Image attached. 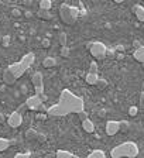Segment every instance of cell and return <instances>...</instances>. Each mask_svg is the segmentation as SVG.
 I'll use <instances>...</instances> for the list:
<instances>
[{"label":"cell","instance_id":"obj_1","mask_svg":"<svg viewBox=\"0 0 144 158\" xmlns=\"http://www.w3.org/2000/svg\"><path fill=\"white\" fill-rule=\"evenodd\" d=\"M58 103L64 107V110L67 111L68 115L69 113H76L79 115L80 111H85V102L82 98L76 96L75 93H72L68 89H64L60 95V100Z\"/></svg>","mask_w":144,"mask_h":158},{"label":"cell","instance_id":"obj_2","mask_svg":"<svg viewBox=\"0 0 144 158\" xmlns=\"http://www.w3.org/2000/svg\"><path fill=\"white\" fill-rule=\"evenodd\" d=\"M110 155L112 158H136L138 155V147L134 141H124L112 148Z\"/></svg>","mask_w":144,"mask_h":158},{"label":"cell","instance_id":"obj_3","mask_svg":"<svg viewBox=\"0 0 144 158\" xmlns=\"http://www.w3.org/2000/svg\"><path fill=\"white\" fill-rule=\"evenodd\" d=\"M79 9L75 6H69V4L64 3L61 4V9H60V17L61 20L64 21L65 24L68 26H72V24L76 23L78 17H79Z\"/></svg>","mask_w":144,"mask_h":158},{"label":"cell","instance_id":"obj_4","mask_svg":"<svg viewBox=\"0 0 144 158\" xmlns=\"http://www.w3.org/2000/svg\"><path fill=\"white\" fill-rule=\"evenodd\" d=\"M89 52L92 54L93 58H97V59H105L106 57V52H107V48L103 43L101 41H93V43L89 44Z\"/></svg>","mask_w":144,"mask_h":158},{"label":"cell","instance_id":"obj_5","mask_svg":"<svg viewBox=\"0 0 144 158\" xmlns=\"http://www.w3.org/2000/svg\"><path fill=\"white\" fill-rule=\"evenodd\" d=\"M31 83H33L34 89L38 96H44V76L41 72H34L31 76Z\"/></svg>","mask_w":144,"mask_h":158},{"label":"cell","instance_id":"obj_6","mask_svg":"<svg viewBox=\"0 0 144 158\" xmlns=\"http://www.w3.org/2000/svg\"><path fill=\"white\" fill-rule=\"evenodd\" d=\"M43 98L41 96H38V95H33V96H30V98H27L26 100V106L28 109H31V110H38V109H41V106H43Z\"/></svg>","mask_w":144,"mask_h":158},{"label":"cell","instance_id":"obj_7","mask_svg":"<svg viewBox=\"0 0 144 158\" xmlns=\"http://www.w3.org/2000/svg\"><path fill=\"white\" fill-rule=\"evenodd\" d=\"M67 115L68 113L64 110V107L60 103H55L47 109V116H50V117H62V116H67Z\"/></svg>","mask_w":144,"mask_h":158},{"label":"cell","instance_id":"obj_8","mask_svg":"<svg viewBox=\"0 0 144 158\" xmlns=\"http://www.w3.org/2000/svg\"><path fill=\"white\" fill-rule=\"evenodd\" d=\"M21 123H23V117H21V115L19 111H13V113H10L9 117H7V124L10 126L11 128L20 127Z\"/></svg>","mask_w":144,"mask_h":158},{"label":"cell","instance_id":"obj_9","mask_svg":"<svg viewBox=\"0 0 144 158\" xmlns=\"http://www.w3.org/2000/svg\"><path fill=\"white\" fill-rule=\"evenodd\" d=\"M105 130H106L107 136H116L120 131V121L116 120H109L105 126Z\"/></svg>","mask_w":144,"mask_h":158},{"label":"cell","instance_id":"obj_10","mask_svg":"<svg viewBox=\"0 0 144 158\" xmlns=\"http://www.w3.org/2000/svg\"><path fill=\"white\" fill-rule=\"evenodd\" d=\"M34 61H35V55H34V52H27V54L21 58L20 64H21V67L24 68V71H27V69H30V67L34 64Z\"/></svg>","mask_w":144,"mask_h":158},{"label":"cell","instance_id":"obj_11","mask_svg":"<svg viewBox=\"0 0 144 158\" xmlns=\"http://www.w3.org/2000/svg\"><path fill=\"white\" fill-rule=\"evenodd\" d=\"M7 68L10 69V72L14 75V76L17 78V79L23 76V75H24V72H26V71H24V68L21 67V64H20V62H14V64L9 65V67H7Z\"/></svg>","mask_w":144,"mask_h":158},{"label":"cell","instance_id":"obj_12","mask_svg":"<svg viewBox=\"0 0 144 158\" xmlns=\"http://www.w3.org/2000/svg\"><path fill=\"white\" fill-rule=\"evenodd\" d=\"M16 81H17V78L11 74L9 68H6V69H4V72H3V82L6 85H10V86H11V85L16 83Z\"/></svg>","mask_w":144,"mask_h":158},{"label":"cell","instance_id":"obj_13","mask_svg":"<svg viewBox=\"0 0 144 158\" xmlns=\"http://www.w3.org/2000/svg\"><path fill=\"white\" fill-rule=\"evenodd\" d=\"M133 11L138 21H144V7L141 6V4H136V6L133 7Z\"/></svg>","mask_w":144,"mask_h":158},{"label":"cell","instance_id":"obj_14","mask_svg":"<svg viewBox=\"0 0 144 158\" xmlns=\"http://www.w3.org/2000/svg\"><path fill=\"white\" fill-rule=\"evenodd\" d=\"M133 58L141 64H144V45H141L138 50H134L133 52Z\"/></svg>","mask_w":144,"mask_h":158},{"label":"cell","instance_id":"obj_15","mask_svg":"<svg viewBox=\"0 0 144 158\" xmlns=\"http://www.w3.org/2000/svg\"><path fill=\"white\" fill-rule=\"evenodd\" d=\"M82 128H84L86 133H93L95 131V124L93 121L89 120V119H86L85 121H82Z\"/></svg>","mask_w":144,"mask_h":158},{"label":"cell","instance_id":"obj_16","mask_svg":"<svg viewBox=\"0 0 144 158\" xmlns=\"http://www.w3.org/2000/svg\"><path fill=\"white\" fill-rule=\"evenodd\" d=\"M85 81H86V83L88 85H96L97 83V81H99V75L97 74H89L86 75V78H85Z\"/></svg>","mask_w":144,"mask_h":158},{"label":"cell","instance_id":"obj_17","mask_svg":"<svg viewBox=\"0 0 144 158\" xmlns=\"http://www.w3.org/2000/svg\"><path fill=\"white\" fill-rule=\"evenodd\" d=\"M57 65V59L54 57H47V58H44L43 61V67L44 68H52Z\"/></svg>","mask_w":144,"mask_h":158},{"label":"cell","instance_id":"obj_18","mask_svg":"<svg viewBox=\"0 0 144 158\" xmlns=\"http://www.w3.org/2000/svg\"><path fill=\"white\" fill-rule=\"evenodd\" d=\"M11 141L9 140V138H4V137H0V152L6 151L7 148L10 147Z\"/></svg>","mask_w":144,"mask_h":158},{"label":"cell","instance_id":"obj_19","mask_svg":"<svg viewBox=\"0 0 144 158\" xmlns=\"http://www.w3.org/2000/svg\"><path fill=\"white\" fill-rule=\"evenodd\" d=\"M37 137H38V133H37V130H34V128H28V130L26 131V138L27 140H37Z\"/></svg>","mask_w":144,"mask_h":158},{"label":"cell","instance_id":"obj_20","mask_svg":"<svg viewBox=\"0 0 144 158\" xmlns=\"http://www.w3.org/2000/svg\"><path fill=\"white\" fill-rule=\"evenodd\" d=\"M72 157H74V154L67 151V150H58L57 154H55V158H72Z\"/></svg>","mask_w":144,"mask_h":158},{"label":"cell","instance_id":"obj_21","mask_svg":"<svg viewBox=\"0 0 144 158\" xmlns=\"http://www.w3.org/2000/svg\"><path fill=\"white\" fill-rule=\"evenodd\" d=\"M37 16L40 17V18H43V20H51L52 18V14L50 13V11H47V10H38V13H37Z\"/></svg>","mask_w":144,"mask_h":158},{"label":"cell","instance_id":"obj_22","mask_svg":"<svg viewBox=\"0 0 144 158\" xmlns=\"http://www.w3.org/2000/svg\"><path fill=\"white\" fill-rule=\"evenodd\" d=\"M88 158H106V154L102 150H93L91 154L88 155Z\"/></svg>","mask_w":144,"mask_h":158},{"label":"cell","instance_id":"obj_23","mask_svg":"<svg viewBox=\"0 0 144 158\" xmlns=\"http://www.w3.org/2000/svg\"><path fill=\"white\" fill-rule=\"evenodd\" d=\"M51 7H52V2H50V0H41V2H40V9H41V10L50 11Z\"/></svg>","mask_w":144,"mask_h":158},{"label":"cell","instance_id":"obj_24","mask_svg":"<svg viewBox=\"0 0 144 158\" xmlns=\"http://www.w3.org/2000/svg\"><path fill=\"white\" fill-rule=\"evenodd\" d=\"M58 43H60L61 47H67V43H68V35L65 33H60L58 35Z\"/></svg>","mask_w":144,"mask_h":158},{"label":"cell","instance_id":"obj_25","mask_svg":"<svg viewBox=\"0 0 144 158\" xmlns=\"http://www.w3.org/2000/svg\"><path fill=\"white\" fill-rule=\"evenodd\" d=\"M130 123H129L127 120H120V131H123V133H127V131H130Z\"/></svg>","mask_w":144,"mask_h":158},{"label":"cell","instance_id":"obj_26","mask_svg":"<svg viewBox=\"0 0 144 158\" xmlns=\"http://www.w3.org/2000/svg\"><path fill=\"white\" fill-rule=\"evenodd\" d=\"M61 57L62 58H68L71 55V50H69V47H62L61 48Z\"/></svg>","mask_w":144,"mask_h":158},{"label":"cell","instance_id":"obj_27","mask_svg":"<svg viewBox=\"0 0 144 158\" xmlns=\"http://www.w3.org/2000/svg\"><path fill=\"white\" fill-rule=\"evenodd\" d=\"M10 41H11L10 35H3V38H2V45H3L4 48H7L10 45Z\"/></svg>","mask_w":144,"mask_h":158},{"label":"cell","instance_id":"obj_28","mask_svg":"<svg viewBox=\"0 0 144 158\" xmlns=\"http://www.w3.org/2000/svg\"><path fill=\"white\" fill-rule=\"evenodd\" d=\"M89 72L91 74H97V62L96 61H92L91 65H89Z\"/></svg>","mask_w":144,"mask_h":158},{"label":"cell","instance_id":"obj_29","mask_svg":"<svg viewBox=\"0 0 144 158\" xmlns=\"http://www.w3.org/2000/svg\"><path fill=\"white\" fill-rule=\"evenodd\" d=\"M96 86L99 87V89H105V87L107 86V81H106V79H103V78H99V81H97Z\"/></svg>","mask_w":144,"mask_h":158},{"label":"cell","instance_id":"obj_30","mask_svg":"<svg viewBox=\"0 0 144 158\" xmlns=\"http://www.w3.org/2000/svg\"><path fill=\"white\" fill-rule=\"evenodd\" d=\"M137 113H138L137 106H130V109H129V115H130L131 117H134V116H137Z\"/></svg>","mask_w":144,"mask_h":158},{"label":"cell","instance_id":"obj_31","mask_svg":"<svg viewBox=\"0 0 144 158\" xmlns=\"http://www.w3.org/2000/svg\"><path fill=\"white\" fill-rule=\"evenodd\" d=\"M37 141H38V143H41V144H43V143H45V141H47V136L44 134V133H38Z\"/></svg>","mask_w":144,"mask_h":158},{"label":"cell","instance_id":"obj_32","mask_svg":"<svg viewBox=\"0 0 144 158\" xmlns=\"http://www.w3.org/2000/svg\"><path fill=\"white\" fill-rule=\"evenodd\" d=\"M28 157H30V154H28V152H26V154H24V152H17L13 158H28Z\"/></svg>","mask_w":144,"mask_h":158},{"label":"cell","instance_id":"obj_33","mask_svg":"<svg viewBox=\"0 0 144 158\" xmlns=\"http://www.w3.org/2000/svg\"><path fill=\"white\" fill-rule=\"evenodd\" d=\"M78 117H79L80 121H85L88 119V113H86V111H80L79 115H78Z\"/></svg>","mask_w":144,"mask_h":158},{"label":"cell","instance_id":"obj_34","mask_svg":"<svg viewBox=\"0 0 144 158\" xmlns=\"http://www.w3.org/2000/svg\"><path fill=\"white\" fill-rule=\"evenodd\" d=\"M11 16H13V17H20L21 16V11L19 10V9H13V10H11Z\"/></svg>","mask_w":144,"mask_h":158},{"label":"cell","instance_id":"obj_35","mask_svg":"<svg viewBox=\"0 0 144 158\" xmlns=\"http://www.w3.org/2000/svg\"><path fill=\"white\" fill-rule=\"evenodd\" d=\"M50 40H48V38H44V40H43V43H41V45H43V47L44 48H48V47H50Z\"/></svg>","mask_w":144,"mask_h":158},{"label":"cell","instance_id":"obj_36","mask_svg":"<svg viewBox=\"0 0 144 158\" xmlns=\"http://www.w3.org/2000/svg\"><path fill=\"white\" fill-rule=\"evenodd\" d=\"M140 107L144 109V92L140 93Z\"/></svg>","mask_w":144,"mask_h":158},{"label":"cell","instance_id":"obj_37","mask_svg":"<svg viewBox=\"0 0 144 158\" xmlns=\"http://www.w3.org/2000/svg\"><path fill=\"white\" fill-rule=\"evenodd\" d=\"M133 47L136 48V50H138V48L141 47V44H140V41H137V40H134L133 41Z\"/></svg>","mask_w":144,"mask_h":158},{"label":"cell","instance_id":"obj_38","mask_svg":"<svg viewBox=\"0 0 144 158\" xmlns=\"http://www.w3.org/2000/svg\"><path fill=\"white\" fill-rule=\"evenodd\" d=\"M6 121V117H4L3 113H0V123H4Z\"/></svg>","mask_w":144,"mask_h":158},{"label":"cell","instance_id":"obj_39","mask_svg":"<svg viewBox=\"0 0 144 158\" xmlns=\"http://www.w3.org/2000/svg\"><path fill=\"white\" fill-rule=\"evenodd\" d=\"M99 116H101V117H105V116H106V111L101 110V111H99Z\"/></svg>","mask_w":144,"mask_h":158},{"label":"cell","instance_id":"obj_40","mask_svg":"<svg viewBox=\"0 0 144 158\" xmlns=\"http://www.w3.org/2000/svg\"><path fill=\"white\" fill-rule=\"evenodd\" d=\"M116 50H117V51H124V47H123V45H117V47H116Z\"/></svg>","mask_w":144,"mask_h":158},{"label":"cell","instance_id":"obj_41","mask_svg":"<svg viewBox=\"0 0 144 158\" xmlns=\"http://www.w3.org/2000/svg\"><path fill=\"white\" fill-rule=\"evenodd\" d=\"M72 158H79V157H78V155H74V157H72Z\"/></svg>","mask_w":144,"mask_h":158},{"label":"cell","instance_id":"obj_42","mask_svg":"<svg viewBox=\"0 0 144 158\" xmlns=\"http://www.w3.org/2000/svg\"><path fill=\"white\" fill-rule=\"evenodd\" d=\"M143 68H144V64H143Z\"/></svg>","mask_w":144,"mask_h":158}]
</instances>
